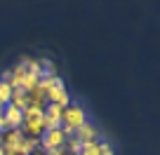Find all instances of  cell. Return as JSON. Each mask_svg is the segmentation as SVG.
Wrapping results in <instances>:
<instances>
[{
  "instance_id": "cell-4",
  "label": "cell",
  "mask_w": 160,
  "mask_h": 155,
  "mask_svg": "<svg viewBox=\"0 0 160 155\" xmlns=\"http://www.w3.org/2000/svg\"><path fill=\"white\" fill-rule=\"evenodd\" d=\"M10 99H12V85L0 82V104H10Z\"/></svg>"
},
{
  "instance_id": "cell-1",
  "label": "cell",
  "mask_w": 160,
  "mask_h": 155,
  "mask_svg": "<svg viewBox=\"0 0 160 155\" xmlns=\"http://www.w3.org/2000/svg\"><path fill=\"white\" fill-rule=\"evenodd\" d=\"M87 118H85V110L80 108V106H66L64 113H61V129H64V134L73 136V132L78 129L80 125H85Z\"/></svg>"
},
{
  "instance_id": "cell-5",
  "label": "cell",
  "mask_w": 160,
  "mask_h": 155,
  "mask_svg": "<svg viewBox=\"0 0 160 155\" xmlns=\"http://www.w3.org/2000/svg\"><path fill=\"white\" fill-rule=\"evenodd\" d=\"M97 150H99V155H115L113 153V146L106 143V141H97Z\"/></svg>"
},
{
  "instance_id": "cell-6",
  "label": "cell",
  "mask_w": 160,
  "mask_h": 155,
  "mask_svg": "<svg viewBox=\"0 0 160 155\" xmlns=\"http://www.w3.org/2000/svg\"><path fill=\"white\" fill-rule=\"evenodd\" d=\"M0 155H5V150H2V148H0Z\"/></svg>"
},
{
  "instance_id": "cell-3",
  "label": "cell",
  "mask_w": 160,
  "mask_h": 155,
  "mask_svg": "<svg viewBox=\"0 0 160 155\" xmlns=\"http://www.w3.org/2000/svg\"><path fill=\"white\" fill-rule=\"evenodd\" d=\"M35 64H38V80L40 82H45V80H50V78H54V75H57L54 64H52L50 59H38Z\"/></svg>"
},
{
  "instance_id": "cell-2",
  "label": "cell",
  "mask_w": 160,
  "mask_h": 155,
  "mask_svg": "<svg viewBox=\"0 0 160 155\" xmlns=\"http://www.w3.org/2000/svg\"><path fill=\"white\" fill-rule=\"evenodd\" d=\"M73 139H78L80 143H92V141H97V129L90 122H85V125H80L78 129L73 132Z\"/></svg>"
}]
</instances>
